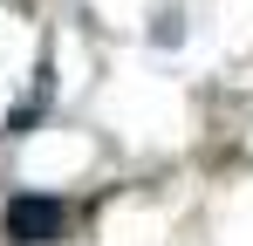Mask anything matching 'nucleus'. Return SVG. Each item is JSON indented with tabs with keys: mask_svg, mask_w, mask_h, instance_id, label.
<instances>
[{
	"mask_svg": "<svg viewBox=\"0 0 253 246\" xmlns=\"http://www.w3.org/2000/svg\"><path fill=\"white\" fill-rule=\"evenodd\" d=\"M62 233H69V205L62 199H42V192L7 199V240L14 246H55Z\"/></svg>",
	"mask_w": 253,
	"mask_h": 246,
	"instance_id": "f257e3e1",
	"label": "nucleus"
}]
</instances>
